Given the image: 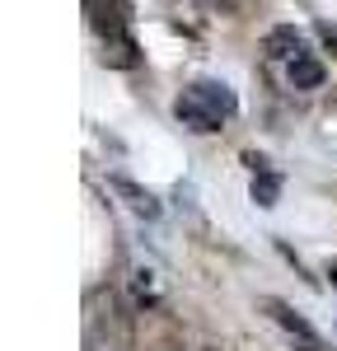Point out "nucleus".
<instances>
[{
    "label": "nucleus",
    "instance_id": "nucleus-1",
    "mask_svg": "<svg viewBox=\"0 0 337 351\" xmlns=\"http://www.w3.org/2000/svg\"><path fill=\"white\" fill-rule=\"evenodd\" d=\"M84 351H136L132 309L112 286H94L84 300Z\"/></svg>",
    "mask_w": 337,
    "mask_h": 351
},
{
    "label": "nucleus",
    "instance_id": "nucleus-2",
    "mask_svg": "<svg viewBox=\"0 0 337 351\" xmlns=\"http://www.w3.org/2000/svg\"><path fill=\"white\" fill-rule=\"evenodd\" d=\"M173 112H178V122L192 127V132H221L225 122L239 112V99H234V89L221 84V80H197L178 94Z\"/></svg>",
    "mask_w": 337,
    "mask_h": 351
},
{
    "label": "nucleus",
    "instance_id": "nucleus-3",
    "mask_svg": "<svg viewBox=\"0 0 337 351\" xmlns=\"http://www.w3.org/2000/svg\"><path fill=\"white\" fill-rule=\"evenodd\" d=\"M262 314H267V319H272V324H277L300 351H328V342H323V337L305 324V314H295L286 300H262Z\"/></svg>",
    "mask_w": 337,
    "mask_h": 351
},
{
    "label": "nucleus",
    "instance_id": "nucleus-4",
    "mask_svg": "<svg viewBox=\"0 0 337 351\" xmlns=\"http://www.w3.org/2000/svg\"><path fill=\"white\" fill-rule=\"evenodd\" d=\"M262 52H267V71H272V75H281L286 66H295V61H300V56H309L314 47H309V38L300 33V28L281 24V28H272V33H267Z\"/></svg>",
    "mask_w": 337,
    "mask_h": 351
},
{
    "label": "nucleus",
    "instance_id": "nucleus-5",
    "mask_svg": "<svg viewBox=\"0 0 337 351\" xmlns=\"http://www.w3.org/2000/svg\"><path fill=\"white\" fill-rule=\"evenodd\" d=\"M281 80H286V89H300V94H309V89H323V80H328V71H323V61L309 52L300 56L295 66H286L281 71Z\"/></svg>",
    "mask_w": 337,
    "mask_h": 351
},
{
    "label": "nucleus",
    "instance_id": "nucleus-6",
    "mask_svg": "<svg viewBox=\"0 0 337 351\" xmlns=\"http://www.w3.org/2000/svg\"><path fill=\"white\" fill-rule=\"evenodd\" d=\"M103 66H117V71H136V66H140L136 43H132V33H127V28L103 33Z\"/></svg>",
    "mask_w": 337,
    "mask_h": 351
},
{
    "label": "nucleus",
    "instance_id": "nucleus-7",
    "mask_svg": "<svg viewBox=\"0 0 337 351\" xmlns=\"http://www.w3.org/2000/svg\"><path fill=\"white\" fill-rule=\"evenodd\" d=\"M112 192H122L127 197V206L136 211V216H145V220H160V202L150 197L145 188H136L132 178H112Z\"/></svg>",
    "mask_w": 337,
    "mask_h": 351
},
{
    "label": "nucleus",
    "instance_id": "nucleus-8",
    "mask_svg": "<svg viewBox=\"0 0 337 351\" xmlns=\"http://www.w3.org/2000/svg\"><path fill=\"white\" fill-rule=\"evenodd\" d=\"M277 192H281V178H277V173H267V169H258V178H253V197H258V206H277Z\"/></svg>",
    "mask_w": 337,
    "mask_h": 351
},
{
    "label": "nucleus",
    "instance_id": "nucleus-9",
    "mask_svg": "<svg viewBox=\"0 0 337 351\" xmlns=\"http://www.w3.org/2000/svg\"><path fill=\"white\" fill-rule=\"evenodd\" d=\"M328 276H333V286H337V263H333V267H328Z\"/></svg>",
    "mask_w": 337,
    "mask_h": 351
}]
</instances>
